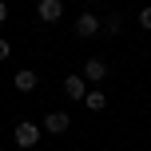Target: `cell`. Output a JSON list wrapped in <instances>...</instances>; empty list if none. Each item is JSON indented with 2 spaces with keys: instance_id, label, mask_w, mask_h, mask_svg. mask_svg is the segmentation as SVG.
Wrapping results in <instances>:
<instances>
[{
  "instance_id": "9c48e42d",
  "label": "cell",
  "mask_w": 151,
  "mask_h": 151,
  "mask_svg": "<svg viewBox=\"0 0 151 151\" xmlns=\"http://www.w3.org/2000/svg\"><path fill=\"white\" fill-rule=\"evenodd\" d=\"M119 16H107V20H99V32H107V36H119Z\"/></svg>"
},
{
  "instance_id": "6da1fadb",
  "label": "cell",
  "mask_w": 151,
  "mask_h": 151,
  "mask_svg": "<svg viewBox=\"0 0 151 151\" xmlns=\"http://www.w3.org/2000/svg\"><path fill=\"white\" fill-rule=\"evenodd\" d=\"M12 139H16L20 147H36V143H40V127H36V123H28V119H24V123H16Z\"/></svg>"
},
{
  "instance_id": "30bf717a",
  "label": "cell",
  "mask_w": 151,
  "mask_h": 151,
  "mask_svg": "<svg viewBox=\"0 0 151 151\" xmlns=\"http://www.w3.org/2000/svg\"><path fill=\"white\" fill-rule=\"evenodd\" d=\"M139 24H143V28L151 32V8H143V12H139Z\"/></svg>"
},
{
  "instance_id": "ba28073f",
  "label": "cell",
  "mask_w": 151,
  "mask_h": 151,
  "mask_svg": "<svg viewBox=\"0 0 151 151\" xmlns=\"http://www.w3.org/2000/svg\"><path fill=\"white\" fill-rule=\"evenodd\" d=\"M83 104H88V111H104V107H107V96H104V91H96V88H91L88 96H83Z\"/></svg>"
},
{
  "instance_id": "7c38bea8",
  "label": "cell",
  "mask_w": 151,
  "mask_h": 151,
  "mask_svg": "<svg viewBox=\"0 0 151 151\" xmlns=\"http://www.w3.org/2000/svg\"><path fill=\"white\" fill-rule=\"evenodd\" d=\"M4 20H8V4L0 0V24H4Z\"/></svg>"
},
{
  "instance_id": "52a82bcc",
  "label": "cell",
  "mask_w": 151,
  "mask_h": 151,
  "mask_svg": "<svg viewBox=\"0 0 151 151\" xmlns=\"http://www.w3.org/2000/svg\"><path fill=\"white\" fill-rule=\"evenodd\" d=\"M12 83L24 91V96H28V91H36V72H32V68H20V72L12 76Z\"/></svg>"
},
{
  "instance_id": "3957f363",
  "label": "cell",
  "mask_w": 151,
  "mask_h": 151,
  "mask_svg": "<svg viewBox=\"0 0 151 151\" xmlns=\"http://www.w3.org/2000/svg\"><path fill=\"white\" fill-rule=\"evenodd\" d=\"M36 12H40V20H44V24H56V20L64 16V4H60V0H40Z\"/></svg>"
},
{
  "instance_id": "8fae6325",
  "label": "cell",
  "mask_w": 151,
  "mask_h": 151,
  "mask_svg": "<svg viewBox=\"0 0 151 151\" xmlns=\"http://www.w3.org/2000/svg\"><path fill=\"white\" fill-rule=\"evenodd\" d=\"M8 56H12V44H8V40H0V60H8Z\"/></svg>"
},
{
  "instance_id": "8992f818",
  "label": "cell",
  "mask_w": 151,
  "mask_h": 151,
  "mask_svg": "<svg viewBox=\"0 0 151 151\" xmlns=\"http://www.w3.org/2000/svg\"><path fill=\"white\" fill-rule=\"evenodd\" d=\"M104 76H107V64H104V60H96V56H91V60L83 64V80L99 83V80H104Z\"/></svg>"
},
{
  "instance_id": "7a4b0ae2",
  "label": "cell",
  "mask_w": 151,
  "mask_h": 151,
  "mask_svg": "<svg viewBox=\"0 0 151 151\" xmlns=\"http://www.w3.org/2000/svg\"><path fill=\"white\" fill-rule=\"evenodd\" d=\"M72 127V115L68 111H48L44 115V131H52V135H60V131Z\"/></svg>"
},
{
  "instance_id": "5b68a950",
  "label": "cell",
  "mask_w": 151,
  "mask_h": 151,
  "mask_svg": "<svg viewBox=\"0 0 151 151\" xmlns=\"http://www.w3.org/2000/svg\"><path fill=\"white\" fill-rule=\"evenodd\" d=\"M96 32H99V20H96V16H91V12H83L80 20H76V36H80V40L96 36Z\"/></svg>"
},
{
  "instance_id": "277c9868",
  "label": "cell",
  "mask_w": 151,
  "mask_h": 151,
  "mask_svg": "<svg viewBox=\"0 0 151 151\" xmlns=\"http://www.w3.org/2000/svg\"><path fill=\"white\" fill-rule=\"evenodd\" d=\"M64 96L68 99H83L88 96V80H83V76H68V80H64Z\"/></svg>"
}]
</instances>
